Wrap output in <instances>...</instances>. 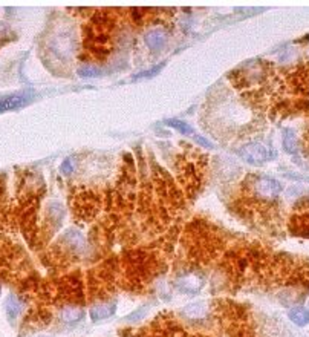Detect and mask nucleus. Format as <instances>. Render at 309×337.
Masks as SVG:
<instances>
[{
	"mask_svg": "<svg viewBox=\"0 0 309 337\" xmlns=\"http://www.w3.org/2000/svg\"><path fill=\"white\" fill-rule=\"evenodd\" d=\"M241 155L248 164H254V166L265 164L276 158V152L271 147L266 144H257V143L247 144L241 151Z\"/></svg>",
	"mask_w": 309,
	"mask_h": 337,
	"instance_id": "obj_1",
	"label": "nucleus"
},
{
	"mask_svg": "<svg viewBox=\"0 0 309 337\" xmlns=\"http://www.w3.org/2000/svg\"><path fill=\"white\" fill-rule=\"evenodd\" d=\"M254 192L265 198V199H274L280 195L282 192V184L269 176H260L256 182H254Z\"/></svg>",
	"mask_w": 309,
	"mask_h": 337,
	"instance_id": "obj_2",
	"label": "nucleus"
},
{
	"mask_svg": "<svg viewBox=\"0 0 309 337\" xmlns=\"http://www.w3.org/2000/svg\"><path fill=\"white\" fill-rule=\"evenodd\" d=\"M204 282H205V279L202 275L193 272V273L182 275L178 279V287L185 293H198L204 287Z\"/></svg>",
	"mask_w": 309,
	"mask_h": 337,
	"instance_id": "obj_3",
	"label": "nucleus"
},
{
	"mask_svg": "<svg viewBox=\"0 0 309 337\" xmlns=\"http://www.w3.org/2000/svg\"><path fill=\"white\" fill-rule=\"evenodd\" d=\"M145 45L151 51H160L166 43V32L163 29H151L145 34Z\"/></svg>",
	"mask_w": 309,
	"mask_h": 337,
	"instance_id": "obj_4",
	"label": "nucleus"
},
{
	"mask_svg": "<svg viewBox=\"0 0 309 337\" xmlns=\"http://www.w3.org/2000/svg\"><path fill=\"white\" fill-rule=\"evenodd\" d=\"M26 103H28L26 95H11V97L0 98V114L7 110H14L17 107H22Z\"/></svg>",
	"mask_w": 309,
	"mask_h": 337,
	"instance_id": "obj_5",
	"label": "nucleus"
},
{
	"mask_svg": "<svg viewBox=\"0 0 309 337\" xmlns=\"http://www.w3.org/2000/svg\"><path fill=\"white\" fill-rule=\"evenodd\" d=\"M115 313V304H100V305H95L92 310H91V319L92 320H101V319H106L109 316H112Z\"/></svg>",
	"mask_w": 309,
	"mask_h": 337,
	"instance_id": "obj_6",
	"label": "nucleus"
},
{
	"mask_svg": "<svg viewBox=\"0 0 309 337\" xmlns=\"http://www.w3.org/2000/svg\"><path fill=\"white\" fill-rule=\"evenodd\" d=\"M184 314L190 319H202L207 314V305L204 302H193L184 308Z\"/></svg>",
	"mask_w": 309,
	"mask_h": 337,
	"instance_id": "obj_7",
	"label": "nucleus"
},
{
	"mask_svg": "<svg viewBox=\"0 0 309 337\" xmlns=\"http://www.w3.org/2000/svg\"><path fill=\"white\" fill-rule=\"evenodd\" d=\"M289 319L298 325V326H304L309 323V310L303 308V307H297V308H292L289 311Z\"/></svg>",
	"mask_w": 309,
	"mask_h": 337,
	"instance_id": "obj_8",
	"label": "nucleus"
},
{
	"mask_svg": "<svg viewBox=\"0 0 309 337\" xmlns=\"http://www.w3.org/2000/svg\"><path fill=\"white\" fill-rule=\"evenodd\" d=\"M283 149H285L288 154H291V155L297 154V151H298L297 137H295V133L291 129H286L283 132Z\"/></svg>",
	"mask_w": 309,
	"mask_h": 337,
	"instance_id": "obj_9",
	"label": "nucleus"
},
{
	"mask_svg": "<svg viewBox=\"0 0 309 337\" xmlns=\"http://www.w3.org/2000/svg\"><path fill=\"white\" fill-rule=\"evenodd\" d=\"M61 319L66 323H76L83 319V310L76 307H67L61 311Z\"/></svg>",
	"mask_w": 309,
	"mask_h": 337,
	"instance_id": "obj_10",
	"label": "nucleus"
},
{
	"mask_svg": "<svg viewBox=\"0 0 309 337\" xmlns=\"http://www.w3.org/2000/svg\"><path fill=\"white\" fill-rule=\"evenodd\" d=\"M20 308H22L20 301H19V299H17L14 294H11V296L7 299V313H8V317H10L11 320H14V319L20 314Z\"/></svg>",
	"mask_w": 309,
	"mask_h": 337,
	"instance_id": "obj_11",
	"label": "nucleus"
},
{
	"mask_svg": "<svg viewBox=\"0 0 309 337\" xmlns=\"http://www.w3.org/2000/svg\"><path fill=\"white\" fill-rule=\"evenodd\" d=\"M167 126L170 127H175L176 130H179L181 133H185V135H195V129H193L190 124H187L185 121H181V120H169L166 121Z\"/></svg>",
	"mask_w": 309,
	"mask_h": 337,
	"instance_id": "obj_12",
	"label": "nucleus"
},
{
	"mask_svg": "<svg viewBox=\"0 0 309 337\" xmlns=\"http://www.w3.org/2000/svg\"><path fill=\"white\" fill-rule=\"evenodd\" d=\"M161 68H164V63H160V64L154 66V68H150L148 71H144V72L136 74V76L133 77V80H139V79H150V77H153V76H157V74L161 71Z\"/></svg>",
	"mask_w": 309,
	"mask_h": 337,
	"instance_id": "obj_13",
	"label": "nucleus"
},
{
	"mask_svg": "<svg viewBox=\"0 0 309 337\" xmlns=\"http://www.w3.org/2000/svg\"><path fill=\"white\" fill-rule=\"evenodd\" d=\"M79 76L83 77V79L97 77V76H100V69L92 68V66H85V68H80V69H79Z\"/></svg>",
	"mask_w": 309,
	"mask_h": 337,
	"instance_id": "obj_14",
	"label": "nucleus"
},
{
	"mask_svg": "<svg viewBox=\"0 0 309 337\" xmlns=\"http://www.w3.org/2000/svg\"><path fill=\"white\" fill-rule=\"evenodd\" d=\"M64 175H69V173H72V170H73V166H72V161L70 160H66L63 164H61V169H60Z\"/></svg>",
	"mask_w": 309,
	"mask_h": 337,
	"instance_id": "obj_15",
	"label": "nucleus"
},
{
	"mask_svg": "<svg viewBox=\"0 0 309 337\" xmlns=\"http://www.w3.org/2000/svg\"><path fill=\"white\" fill-rule=\"evenodd\" d=\"M193 137H195V140H196L199 144H202V146H205V147H208V149L213 147V144H211L207 138H204V137H198V135H193Z\"/></svg>",
	"mask_w": 309,
	"mask_h": 337,
	"instance_id": "obj_16",
	"label": "nucleus"
},
{
	"mask_svg": "<svg viewBox=\"0 0 309 337\" xmlns=\"http://www.w3.org/2000/svg\"><path fill=\"white\" fill-rule=\"evenodd\" d=\"M37 337H51V335H37Z\"/></svg>",
	"mask_w": 309,
	"mask_h": 337,
	"instance_id": "obj_17",
	"label": "nucleus"
}]
</instances>
